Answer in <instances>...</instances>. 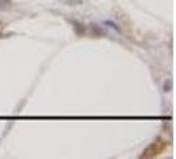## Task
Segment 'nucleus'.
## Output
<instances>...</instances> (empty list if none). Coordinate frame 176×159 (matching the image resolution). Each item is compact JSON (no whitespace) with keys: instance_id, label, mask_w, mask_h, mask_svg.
<instances>
[{"instance_id":"nucleus-1","label":"nucleus","mask_w":176,"mask_h":159,"mask_svg":"<svg viewBox=\"0 0 176 159\" xmlns=\"http://www.w3.org/2000/svg\"><path fill=\"white\" fill-rule=\"evenodd\" d=\"M164 149H166V140L157 138L143 151L142 158H154V157H156V155H159Z\"/></svg>"},{"instance_id":"nucleus-2","label":"nucleus","mask_w":176,"mask_h":159,"mask_svg":"<svg viewBox=\"0 0 176 159\" xmlns=\"http://www.w3.org/2000/svg\"><path fill=\"white\" fill-rule=\"evenodd\" d=\"M69 21L72 23L73 29H74V33H76L77 36H83V35H85L86 27L81 23V21H78V20H76V19H69Z\"/></svg>"},{"instance_id":"nucleus-3","label":"nucleus","mask_w":176,"mask_h":159,"mask_svg":"<svg viewBox=\"0 0 176 159\" xmlns=\"http://www.w3.org/2000/svg\"><path fill=\"white\" fill-rule=\"evenodd\" d=\"M90 29H91V33H93L94 36H102V35H105V31L102 29V27H100V25H97V24H91L90 25Z\"/></svg>"},{"instance_id":"nucleus-4","label":"nucleus","mask_w":176,"mask_h":159,"mask_svg":"<svg viewBox=\"0 0 176 159\" xmlns=\"http://www.w3.org/2000/svg\"><path fill=\"white\" fill-rule=\"evenodd\" d=\"M163 89H164V92H170V90H172V80H166V82H164V85H163Z\"/></svg>"},{"instance_id":"nucleus-5","label":"nucleus","mask_w":176,"mask_h":159,"mask_svg":"<svg viewBox=\"0 0 176 159\" xmlns=\"http://www.w3.org/2000/svg\"><path fill=\"white\" fill-rule=\"evenodd\" d=\"M12 5V0H0V8H7Z\"/></svg>"},{"instance_id":"nucleus-6","label":"nucleus","mask_w":176,"mask_h":159,"mask_svg":"<svg viewBox=\"0 0 176 159\" xmlns=\"http://www.w3.org/2000/svg\"><path fill=\"white\" fill-rule=\"evenodd\" d=\"M65 3H66L68 5H81L83 3V0H66Z\"/></svg>"},{"instance_id":"nucleus-7","label":"nucleus","mask_w":176,"mask_h":159,"mask_svg":"<svg viewBox=\"0 0 176 159\" xmlns=\"http://www.w3.org/2000/svg\"><path fill=\"white\" fill-rule=\"evenodd\" d=\"M106 24H107V25H111V28H114V29H115L117 32H120V29L118 28V25H117V24L111 23V21H106Z\"/></svg>"}]
</instances>
